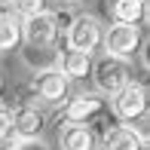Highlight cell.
I'll return each instance as SVG.
<instances>
[{
    "label": "cell",
    "instance_id": "5",
    "mask_svg": "<svg viewBox=\"0 0 150 150\" xmlns=\"http://www.w3.org/2000/svg\"><path fill=\"white\" fill-rule=\"evenodd\" d=\"M144 43L138 25H120L110 22V28H104V37H101V46H104L107 55H117V58H129L138 52V46Z\"/></svg>",
    "mask_w": 150,
    "mask_h": 150
},
{
    "label": "cell",
    "instance_id": "16",
    "mask_svg": "<svg viewBox=\"0 0 150 150\" xmlns=\"http://www.w3.org/2000/svg\"><path fill=\"white\" fill-rule=\"evenodd\" d=\"M3 150H49V147L40 138H9L3 141Z\"/></svg>",
    "mask_w": 150,
    "mask_h": 150
},
{
    "label": "cell",
    "instance_id": "13",
    "mask_svg": "<svg viewBox=\"0 0 150 150\" xmlns=\"http://www.w3.org/2000/svg\"><path fill=\"white\" fill-rule=\"evenodd\" d=\"M18 43H22V25H18V18L0 12V52L18 49Z\"/></svg>",
    "mask_w": 150,
    "mask_h": 150
},
{
    "label": "cell",
    "instance_id": "19",
    "mask_svg": "<svg viewBox=\"0 0 150 150\" xmlns=\"http://www.w3.org/2000/svg\"><path fill=\"white\" fill-rule=\"evenodd\" d=\"M0 95H3V74H0Z\"/></svg>",
    "mask_w": 150,
    "mask_h": 150
},
{
    "label": "cell",
    "instance_id": "15",
    "mask_svg": "<svg viewBox=\"0 0 150 150\" xmlns=\"http://www.w3.org/2000/svg\"><path fill=\"white\" fill-rule=\"evenodd\" d=\"M9 6H12L16 16L28 18V16H37V12L49 9V0H9Z\"/></svg>",
    "mask_w": 150,
    "mask_h": 150
},
{
    "label": "cell",
    "instance_id": "1",
    "mask_svg": "<svg viewBox=\"0 0 150 150\" xmlns=\"http://www.w3.org/2000/svg\"><path fill=\"white\" fill-rule=\"evenodd\" d=\"M92 80H95V89L98 95H117L126 83H132V67H129L126 58L117 55H101L98 61H92Z\"/></svg>",
    "mask_w": 150,
    "mask_h": 150
},
{
    "label": "cell",
    "instance_id": "14",
    "mask_svg": "<svg viewBox=\"0 0 150 150\" xmlns=\"http://www.w3.org/2000/svg\"><path fill=\"white\" fill-rule=\"evenodd\" d=\"M25 61L37 71H46V67H55L58 64V49L55 46H28L25 49Z\"/></svg>",
    "mask_w": 150,
    "mask_h": 150
},
{
    "label": "cell",
    "instance_id": "11",
    "mask_svg": "<svg viewBox=\"0 0 150 150\" xmlns=\"http://www.w3.org/2000/svg\"><path fill=\"white\" fill-rule=\"evenodd\" d=\"M110 18L120 25H141L147 22V0H110Z\"/></svg>",
    "mask_w": 150,
    "mask_h": 150
},
{
    "label": "cell",
    "instance_id": "6",
    "mask_svg": "<svg viewBox=\"0 0 150 150\" xmlns=\"http://www.w3.org/2000/svg\"><path fill=\"white\" fill-rule=\"evenodd\" d=\"M31 89L40 101L46 104H61V101L71 95V80L58 71V67H46V71H37L31 80Z\"/></svg>",
    "mask_w": 150,
    "mask_h": 150
},
{
    "label": "cell",
    "instance_id": "10",
    "mask_svg": "<svg viewBox=\"0 0 150 150\" xmlns=\"http://www.w3.org/2000/svg\"><path fill=\"white\" fill-rule=\"evenodd\" d=\"M61 150H95V135L86 122H64L58 132Z\"/></svg>",
    "mask_w": 150,
    "mask_h": 150
},
{
    "label": "cell",
    "instance_id": "9",
    "mask_svg": "<svg viewBox=\"0 0 150 150\" xmlns=\"http://www.w3.org/2000/svg\"><path fill=\"white\" fill-rule=\"evenodd\" d=\"M101 150H147V135L132 126H110L101 135Z\"/></svg>",
    "mask_w": 150,
    "mask_h": 150
},
{
    "label": "cell",
    "instance_id": "7",
    "mask_svg": "<svg viewBox=\"0 0 150 150\" xmlns=\"http://www.w3.org/2000/svg\"><path fill=\"white\" fill-rule=\"evenodd\" d=\"M104 110V101H101L98 92H80L74 98H64V107H61V120L64 122H86L95 120Z\"/></svg>",
    "mask_w": 150,
    "mask_h": 150
},
{
    "label": "cell",
    "instance_id": "3",
    "mask_svg": "<svg viewBox=\"0 0 150 150\" xmlns=\"http://www.w3.org/2000/svg\"><path fill=\"white\" fill-rule=\"evenodd\" d=\"M110 98H113V113H117V120L135 122V120L147 117V86L138 83V80L126 83L117 95H110Z\"/></svg>",
    "mask_w": 150,
    "mask_h": 150
},
{
    "label": "cell",
    "instance_id": "17",
    "mask_svg": "<svg viewBox=\"0 0 150 150\" xmlns=\"http://www.w3.org/2000/svg\"><path fill=\"white\" fill-rule=\"evenodd\" d=\"M12 138V120H9V107L0 104V144Z\"/></svg>",
    "mask_w": 150,
    "mask_h": 150
},
{
    "label": "cell",
    "instance_id": "8",
    "mask_svg": "<svg viewBox=\"0 0 150 150\" xmlns=\"http://www.w3.org/2000/svg\"><path fill=\"white\" fill-rule=\"evenodd\" d=\"M12 120V138H40V132L46 129V113L37 104H16V110H9Z\"/></svg>",
    "mask_w": 150,
    "mask_h": 150
},
{
    "label": "cell",
    "instance_id": "4",
    "mask_svg": "<svg viewBox=\"0 0 150 150\" xmlns=\"http://www.w3.org/2000/svg\"><path fill=\"white\" fill-rule=\"evenodd\" d=\"M22 40L28 46H55L58 43V18H55V12L52 9H43V12H37V16H28V18H22Z\"/></svg>",
    "mask_w": 150,
    "mask_h": 150
},
{
    "label": "cell",
    "instance_id": "12",
    "mask_svg": "<svg viewBox=\"0 0 150 150\" xmlns=\"http://www.w3.org/2000/svg\"><path fill=\"white\" fill-rule=\"evenodd\" d=\"M55 67L67 80H83L92 71V55L89 52H77V49H64V52H58V64Z\"/></svg>",
    "mask_w": 150,
    "mask_h": 150
},
{
    "label": "cell",
    "instance_id": "18",
    "mask_svg": "<svg viewBox=\"0 0 150 150\" xmlns=\"http://www.w3.org/2000/svg\"><path fill=\"white\" fill-rule=\"evenodd\" d=\"M64 3H71V6H77V3H86V0H64Z\"/></svg>",
    "mask_w": 150,
    "mask_h": 150
},
{
    "label": "cell",
    "instance_id": "20",
    "mask_svg": "<svg viewBox=\"0 0 150 150\" xmlns=\"http://www.w3.org/2000/svg\"><path fill=\"white\" fill-rule=\"evenodd\" d=\"M0 3H3V0H0Z\"/></svg>",
    "mask_w": 150,
    "mask_h": 150
},
{
    "label": "cell",
    "instance_id": "2",
    "mask_svg": "<svg viewBox=\"0 0 150 150\" xmlns=\"http://www.w3.org/2000/svg\"><path fill=\"white\" fill-rule=\"evenodd\" d=\"M101 37H104V25L98 22L95 16H74L64 28V43L67 49H77V52H92L101 46Z\"/></svg>",
    "mask_w": 150,
    "mask_h": 150
}]
</instances>
